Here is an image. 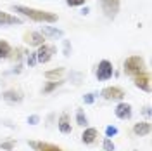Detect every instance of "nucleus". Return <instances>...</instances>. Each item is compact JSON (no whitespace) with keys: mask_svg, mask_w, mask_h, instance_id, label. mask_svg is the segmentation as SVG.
Listing matches in <instances>:
<instances>
[{"mask_svg":"<svg viewBox=\"0 0 152 151\" xmlns=\"http://www.w3.org/2000/svg\"><path fill=\"white\" fill-rule=\"evenodd\" d=\"M28 42L31 45H43V37H42L40 33H29Z\"/></svg>","mask_w":152,"mask_h":151,"instance_id":"2eb2a0df","label":"nucleus"},{"mask_svg":"<svg viewBox=\"0 0 152 151\" xmlns=\"http://www.w3.org/2000/svg\"><path fill=\"white\" fill-rule=\"evenodd\" d=\"M12 146H14V142H5V144H2V148H4V150H7V151L12 150Z\"/></svg>","mask_w":152,"mask_h":151,"instance_id":"cd10ccee","label":"nucleus"},{"mask_svg":"<svg viewBox=\"0 0 152 151\" xmlns=\"http://www.w3.org/2000/svg\"><path fill=\"white\" fill-rule=\"evenodd\" d=\"M102 95H104L105 99H109V101H111V99H116V101H118V99H123L124 97V92L119 87H107V89L102 90Z\"/></svg>","mask_w":152,"mask_h":151,"instance_id":"423d86ee","label":"nucleus"},{"mask_svg":"<svg viewBox=\"0 0 152 151\" xmlns=\"http://www.w3.org/2000/svg\"><path fill=\"white\" fill-rule=\"evenodd\" d=\"M83 101H85L86 104H92L95 101V94H86L85 97H83Z\"/></svg>","mask_w":152,"mask_h":151,"instance_id":"5701e85b","label":"nucleus"},{"mask_svg":"<svg viewBox=\"0 0 152 151\" xmlns=\"http://www.w3.org/2000/svg\"><path fill=\"white\" fill-rule=\"evenodd\" d=\"M28 64H29V66H35V64H37V54H29Z\"/></svg>","mask_w":152,"mask_h":151,"instance_id":"b1692460","label":"nucleus"},{"mask_svg":"<svg viewBox=\"0 0 152 151\" xmlns=\"http://www.w3.org/2000/svg\"><path fill=\"white\" fill-rule=\"evenodd\" d=\"M28 122L31 123V125H35V123H38V122H40V118H38L37 115H33V116H29V118H28Z\"/></svg>","mask_w":152,"mask_h":151,"instance_id":"bb28decb","label":"nucleus"},{"mask_svg":"<svg viewBox=\"0 0 152 151\" xmlns=\"http://www.w3.org/2000/svg\"><path fill=\"white\" fill-rule=\"evenodd\" d=\"M95 137H97V130L95 129H86L83 135H81V141L85 142V144H92L95 141Z\"/></svg>","mask_w":152,"mask_h":151,"instance_id":"9d476101","label":"nucleus"},{"mask_svg":"<svg viewBox=\"0 0 152 151\" xmlns=\"http://www.w3.org/2000/svg\"><path fill=\"white\" fill-rule=\"evenodd\" d=\"M54 50H56L54 47L40 45L38 52H35V54H37V61H38V63H48V61H50V57H52V52H54Z\"/></svg>","mask_w":152,"mask_h":151,"instance_id":"39448f33","label":"nucleus"},{"mask_svg":"<svg viewBox=\"0 0 152 151\" xmlns=\"http://www.w3.org/2000/svg\"><path fill=\"white\" fill-rule=\"evenodd\" d=\"M143 59L140 56H133V57H128L124 61V71L130 73V75H135V73H142L143 71Z\"/></svg>","mask_w":152,"mask_h":151,"instance_id":"f03ea898","label":"nucleus"},{"mask_svg":"<svg viewBox=\"0 0 152 151\" xmlns=\"http://www.w3.org/2000/svg\"><path fill=\"white\" fill-rule=\"evenodd\" d=\"M62 73H64V70H62V68H59V70H54V71H47L45 76H47V78H56V76H61Z\"/></svg>","mask_w":152,"mask_h":151,"instance_id":"a211bd4d","label":"nucleus"},{"mask_svg":"<svg viewBox=\"0 0 152 151\" xmlns=\"http://www.w3.org/2000/svg\"><path fill=\"white\" fill-rule=\"evenodd\" d=\"M105 134H107V137H113V135L118 134V129H116V127H107V129H105Z\"/></svg>","mask_w":152,"mask_h":151,"instance_id":"4be33fe9","label":"nucleus"},{"mask_svg":"<svg viewBox=\"0 0 152 151\" xmlns=\"http://www.w3.org/2000/svg\"><path fill=\"white\" fill-rule=\"evenodd\" d=\"M135 85L138 87V89H142V90H151V85H149V78L147 76H138L137 80H135Z\"/></svg>","mask_w":152,"mask_h":151,"instance_id":"4468645a","label":"nucleus"},{"mask_svg":"<svg viewBox=\"0 0 152 151\" xmlns=\"http://www.w3.org/2000/svg\"><path fill=\"white\" fill-rule=\"evenodd\" d=\"M42 151H61V150L56 148V146H47V144H45V146H42Z\"/></svg>","mask_w":152,"mask_h":151,"instance_id":"a878e982","label":"nucleus"},{"mask_svg":"<svg viewBox=\"0 0 152 151\" xmlns=\"http://www.w3.org/2000/svg\"><path fill=\"white\" fill-rule=\"evenodd\" d=\"M59 130L62 134H69L71 132V125L67 122V115H62L61 116V120H59Z\"/></svg>","mask_w":152,"mask_h":151,"instance_id":"f8f14e48","label":"nucleus"},{"mask_svg":"<svg viewBox=\"0 0 152 151\" xmlns=\"http://www.w3.org/2000/svg\"><path fill=\"white\" fill-rule=\"evenodd\" d=\"M7 24H21V19L0 10V26H7Z\"/></svg>","mask_w":152,"mask_h":151,"instance_id":"6e6552de","label":"nucleus"},{"mask_svg":"<svg viewBox=\"0 0 152 151\" xmlns=\"http://www.w3.org/2000/svg\"><path fill=\"white\" fill-rule=\"evenodd\" d=\"M64 54H66V56L71 54V44H69L67 40H64Z\"/></svg>","mask_w":152,"mask_h":151,"instance_id":"393cba45","label":"nucleus"},{"mask_svg":"<svg viewBox=\"0 0 152 151\" xmlns=\"http://www.w3.org/2000/svg\"><path fill=\"white\" fill-rule=\"evenodd\" d=\"M133 132L137 134V135H147V134L151 132V123H137L135 127H133Z\"/></svg>","mask_w":152,"mask_h":151,"instance_id":"1a4fd4ad","label":"nucleus"},{"mask_svg":"<svg viewBox=\"0 0 152 151\" xmlns=\"http://www.w3.org/2000/svg\"><path fill=\"white\" fill-rule=\"evenodd\" d=\"M104 150L105 151H114V144H113V141H111L109 137L104 141Z\"/></svg>","mask_w":152,"mask_h":151,"instance_id":"6ab92c4d","label":"nucleus"},{"mask_svg":"<svg viewBox=\"0 0 152 151\" xmlns=\"http://www.w3.org/2000/svg\"><path fill=\"white\" fill-rule=\"evenodd\" d=\"M116 116L121 118V120H128L132 116V106L126 103H121L116 106Z\"/></svg>","mask_w":152,"mask_h":151,"instance_id":"0eeeda50","label":"nucleus"},{"mask_svg":"<svg viewBox=\"0 0 152 151\" xmlns=\"http://www.w3.org/2000/svg\"><path fill=\"white\" fill-rule=\"evenodd\" d=\"M4 99H5L7 103H19L23 97H21V94L16 92V90H7V92L4 94Z\"/></svg>","mask_w":152,"mask_h":151,"instance_id":"9b49d317","label":"nucleus"},{"mask_svg":"<svg viewBox=\"0 0 152 151\" xmlns=\"http://www.w3.org/2000/svg\"><path fill=\"white\" fill-rule=\"evenodd\" d=\"M42 33H43V35H47V37H52V38H59V37H62V31H61V30H57V28H50V26H43Z\"/></svg>","mask_w":152,"mask_h":151,"instance_id":"ddd939ff","label":"nucleus"},{"mask_svg":"<svg viewBox=\"0 0 152 151\" xmlns=\"http://www.w3.org/2000/svg\"><path fill=\"white\" fill-rule=\"evenodd\" d=\"M100 7L109 19H114L119 10V0H100Z\"/></svg>","mask_w":152,"mask_h":151,"instance_id":"7ed1b4c3","label":"nucleus"},{"mask_svg":"<svg viewBox=\"0 0 152 151\" xmlns=\"http://www.w3.org/2000/svg\"><path fill=\"white\" fill-rule=\"evenodd\" d=\"M97 78L99 80H109L111 76H113V64L109 63V61H102L99 68H97Z\"/></svg>","mask_w":152,"mask_h":151,"instance_id":"20e7f679","label":"nucleus"},{"mask_svg":"<svg viewBox=\"0 0 152 151\" xmlns=\"http://www.w3.org/2000/svg\"><path fill=\"white\" fill-rule=\"evenodd\" d=\"M143 113H145V115H151V108H149V106H147V108H145V110H143Z\"/></svg>","mask_w":152,"mask_h":151,"instance_id":"c85d7f7f","label":"nucleus"},{"mask_svg":"<svg viewBox=\"0 0 152 151\" xmlns=\"http://www.w3.org/2000/svg\"><path fill=\"white\" fill-rule=\"evenodd\" d=\"M76 120H78V125H86V116H85V113L81 111V110H78V113H76Z\"/></svg>","mask_w":152,"mask_h":151,"instance_id":"f3484780","label":"nucleus"},{"mask_svg":"<svg viewBox=\"0 0 152 151\" xmlns=\"http://www.w3.org/2000/svg\"><path fill=\"white\" fill-rule=\"evenodd\" d=\"M61 85V82H54V84H48L45 85V89H43V92H50V90H54L56 87H59Z\"/></svg>","mask_w":152,"mask_h":151,"instance_id":"aec40b11","label":"nucleus"},{"mask_svg":"<svg viewBox=\"0 0 152 151\" xmlns=\"http://www.w3.org/2000/svg\"><path fill=\"white\" fill-rule=\"evenodd\" d=\"M67 5H71V7H76V5H83L85 4V0H66Z\"/></svg>","mask_w":152,"mask_h":151,"instance_id":"412c9836","label":"nucleus"},{"mask_svg":"<svg viewBox=\"0 0 152 151\" xmlns=\"http://www.w3.org/2000/svg\"><path fill=\"white\" fill-rule=\"evenodd\" d=\"M10 54V45L5 42V40H0V59L7 57Z\"/></svg>","mask_w":152,"mask_h":151,"instance_id":"dca6fc26","label":"nucleus"},{"mask_svg":"<svg viewBox=\"0 0 152 151\" xmlns=\"http://www.w3.org/2000/svg\"><path fill=\"white\" fill-rule=\"evenodd\" d=\"M16 12H21L24 16H28L33 21H40V23H56L57 16L52 12H45V10H38V9H31V7H24V5H14Z\"/></svg>","mask_w":152,"mask_h":151,"instance_id":"f257e3e1","label":"nucleus"}]
</instances>
